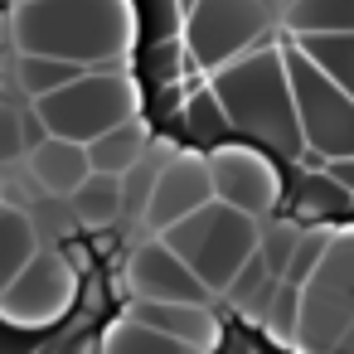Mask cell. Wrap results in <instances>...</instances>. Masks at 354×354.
<instances>
[{"label": "cell", "instance_id": "obj_5", "mask_svg": "<svg viewBox=\"0 0 354 354\" xmlns=\"http://www.w3.org/2000/svg\"><path fill=\"white\" fill-rule=\"evenodd\" d=\"M281 54H286V73H291V97H296L306 151H315L320 160L354 156V97L320 64H310L291 39L281 44Z\"/></svg>", "mask_w": 354, "mask_h": 354}, {"label": "cell", "instance_id": "obj_23", "mask_svg": "<svg viewBox=\"0 0 354 354\" xmlns=\"http://www.w3.org/2000/svg\"><path fill=\"white\" fill-rule=\"evenodd\" d=\"M301 233H306V228H301L296 218H291V223H277V228H262V248H257V252L267 257V267H272L281 281H286V267H291V257H296Z\"/></svg>", "mask_w": 354, "mask_h": 354}, {"label": "cell", "instance_id": "obj_1", "mask_svg": "<svg viewBox=\"0 0 354 354\" xmlns=\"http://www.w3.org/2000/svg\"><path fill=\"white\" fill-rule=\"evenodd\" d=\"M10 39L20 54L68 59V64H112L136 39L131 0H30L10 10Z\"/></svg>", "mask_w": 354, "mask_h": 354}, {"label": "cell", "instance_id": "obj_7", "mask_svg": "<svg viewBox=\"0 0 354 354\" xmlns=\"http://www.w3.org/2000/svg\"><path fill=\"white\" fill-rule=\"evenodd\" d=\"M78 301V272L64 252H39L0 296V320L15 330H44L54 320L68 315V306Z\"/></svg>", "mask_w": 354, "mask_h": 354}, {"label": "cell", "instance_id": "obj_15", "mask_svg": "<svg viewBox=\"0 0 354 354\" xmlns=\"http://www.w3.org/2000/svg\"><path fill=\"white\" fill-rule=\"evenodd\" d=\"M354 209V194L344 185H335L325 170H306L291 189V218L296 223H325V218H339Z\"/></svg>", "mask_w": 354, "mask_h": 354}, {"label": "cell", "instance_id": "obj_21", "mask_svg": "<svg viewBox=\"0 0 354 354\" xmlns=\"http://www.w3.org/2000/svg\"><path fill=\"white\" fill-rule=\"evenodd\" d=\"M291 44L354 97V35H315V39H291Z\"/></svg>", "mask_w": 354, "mask_h": 354}, {"label": "cell", "instance_id": "obj_3", "mask_svg": "<svg viewBox=\"0 0 354 354\" xmlns=\"http://www.w3.org/2000/svg\"><path fill=\"white\" fill-rule=\"evenodd\" d=\"M160 238L189 262V272H194L209 291H228L233 277L257 257V248H262V223L214 199V204H204L199 214H189V218H180L175 228H165Z\"/></svg>", "mask_w": 354, "mask_h": 354}, {"label": "cell", "instance_id": "obj_9", "mask_svg": "<svg viewBox=\"0 0 354 354\" xmlns=\"http://www.w3.org/2000/svg\"><path fill=\"white\" fill-rule=\"evenodd\" d=\"M127 291L136 301H189V306H209V296H214L165 238H151V243H141L131 252V262H127Z\"/></svg>", "mask_w": 354, "mask_h": 354}, {"label": "cell", "instance_id": "obj_28", "mask_svg": "<svg viewBox=\"0 0 354 354\" xmlns=\"http://www.w3.org/2000/svg\"><path fill=\"white\" fill-rule=\"evenodd\" d=\"M30 156V141H25V117L10 107V102H0V165H10Z\"/></svg>", "mask_w": 354, "mask_h": 354}, {"label": "cell", "instance_id": "obj_18", "mask_svg": "<svg viewBox=\"0 0 354 354\" xmlns=\"http://www.w3.org/2000/svg\"><path fill=\"white\" fill-rule=\"evenodd\" d=\"M73 204V218L83 228H112L122 214H127V194H122V175H88L83 189L68 199Z\"/></svg>", "mask_w": 354, "mask_h": 354}, {"label": "cell", "instance_id": "obj_26", "mask_svg": "<svg viewBox=\"0 0 354 354\" xmlns=\"http://www.w3.org/2000/svg\"><path fill=\"white\" fill-rule=\"evenodd\" d=\"M146 6V25H151V35L156 39H185V6L180 0H141Z\"/></svg>", "mask_w": 354, "mask_h": 354}, {"label": "cell", "instance_id": "obj_8", "mask_svg": "<svg viewBox=\"0 0 354 354\" xmlns=\"http://www.w3.org/2000/svg\"><path fill=\"white\" fill-rule=\"evenodd\" d=\"M209 175H214V199L248 214V218H262L277 209V194H281V180L272 170V160L252 146H218L209 151Z\"/></svg>", "mask_w": 354, "mask_h": 354}, {"label": "cell", "instance_id": "obj_14", "mask_svg": "<svg viewBox=\"0 0 354 354\" xmlns=\"http://www.w3.org/2000/svg\"><path fill=\"white\" fill-rule=\"evenodd\" d=\"M39 257V233L35 218L15 204H0V296L10 291V281Z\"/></svg>", "mask_w": 354, "mask_h": 354}, {"label": "cell", "instance_id": "obj_22", "mask_svg": "<svg viewBox=\"0 0 354 354\" xmlns=\"http://www.w3.org/2000/svg\"><path fill=\"white\" fill-rule=\"evenodd\" d=\"M257 320H262L277 339H291V344H296V330H301V286L277 281V291L267 296V306H262Z\"/></svg>", "mask_w": 354, "mask_h": 354}, {"label": "cell", "instance_id": "obj_10", "mask_svg": "<svg viewBox=\"0 0 354 354\" xmlns=\"http://www.w3.org/2000/svg\"><path fill=\"white\" fill-rule=\"evenodd\" d=\"M204 204H214V175H209V156L185 151V156H170V160L160 165L156 194H151V204H146V223H151L156 233H165V228H175L180 218L199 214Z\"/></svg>", "mask_w": 354, "mask_h": 354}, {"label": "cell", "instance_id": "obj_32", "mask_svg": "<svg viewBox=\"0 0 354 354\" xmlns=\"http://www.w3.org/2000/svg\"><path fill=\"white\" fill-rule=\"evenodd\" d=\"M267 6H277V10H281V6H286V0H267Z\"/></svg>", "mask_w": 354, "mask_h": 354}, {"label": "cell", "instance_id": "obj_19", "mask_svg": "<svg viewBox=\"0 0 354 354\" xmlns=\"http://www.w3.org/2000/svg\"><path fill=\"white\" fill-rule=\"evenodd\" d=\"M97 354H204V349H194L185 339H170V335H160V330H151V325H141V320L127 315L122 325H112L102 335Z\"/></svg>", "mask_w": 354, "mask_h": 354}, {"label": "cell", "instance_id": "obj_24", "mask_svg": "<svg viewBox=\"0 0 354 354\" xmlns=\"http://www.w3.org/2000/svg\"><path fill=\"white\" fill-rule=\"evenodd\" d=\"M189 49H185V39H156L151 49H146V73H151V83H160V88H170L185 68L180 64H194V59H185Z\"/></svg>", "mask_w": 354, "mask_h": 354}, {"label": "cell", "instance_id": "obj_31", "mask_svg": "<svg viewBox=\"0 0 354 354\" xmlns=\"http://www.w3.org/2000/svg\"><path fill=\"white\" fill-rule=\"evenodd\" d=\"M330 354H354V325H349V330H344V335H339V344H335V349H330Z\"/></svg>", "mask_w": 354, "mask_h": 354}, {"label": "cell", "instance_id": "obj_12", "mask_svg": "<svg viewBox=\"0 0 354 354\" xmlns=\"http://www.w3.org/2000/svg\"><path fill=\"white\" fill-rule=\"evenodd\" d=\"M127 315L141 320V325H151V330H160V335H170V339H185L194 349H209L218 339V320H214L209 306H189V301H131Z\"/></svg>", "mask_w": 354, "mask_h": 354}, {"label": "cell", "instance_id": "obj_17", "mask_svg": "<svg viewBox=\"0 0 354 354\" xmlns=\"http://www.w3.org/2000/svg\"><path fill=\"white\" fill-rule=\"evenodd\" d=\"M88 160H93L97 175H127V170H136L146 160V127L141 122L112 127L107 136L88 141Z\"/></svg>", "mask_w": 354, "mask_h": 354}, {"label": "cell", "instance_id": "obj_2", "mask_svg": "<svg viewBox=\"0 0 354 354\" xmlns=\"http://www.w3.org/2000/svg\"><path fill=\"white\" fill-rule=\"evenodd\" d=\"M214 97L223 102L233 136L277 156H306V136H301V117H296V97H291V73H286V54L262 44L243 59H233L228 68L214 73Z\"/></svg>", "mask_w": 354, "mask_h": 354}, {"label": "cell", "instance_id": "obj_6", "mask_svg": "<svg viewBox=\"0 0 354 354\" xmlns=\"http://www.w3.org/2000/svg\"><path fill=\"white\" fill-rule=\"evenodd\" d=\"M272 6L267 0H199L185 20V49L194 68H228L233 59L252 54L267 44Z\"/></svg>", "mask_w": 354, "mask_h": 354}, {"label": "cell", "instance_id": "obj_29", "mask_svg": "<svg viewBox=\"0 0 354 354\" xmlns=\"http://www.w3.org/2000/svg\"><path fill=\"white\" fill-rule=\"evenodd\" d=\"M25 335H30V330H15V325L0 320V354H30L35 339H25Z\"/></svg>", "mask_w": 354, "mask_h": 354}, {"label": "cell", "instance_id": "obj_13", "mask_svg": "<svg viewBox=\"0 0 354 354\" xmlns=\"http://www.w3.org/2000/svg\"><path fill=\"white\" fill-rule=\"evenodd\" d=\"M281 25H286V39L354 35V0H286Z\"/></svg>", "mask_w": 354, "mask_h": 354}, {"label": "cell", "instance_id": "obj_4", "mask_svg": "<svg viewBox=\"0 0 354 354\" xmlns=\"http://www.w3.org/2000/svg\"><path fill=\"white\" fill-rule=\"evenodd\" d=\"M131 107H136V93H131L127 73H93V68L78 83H68V88L35 102L44 131L64 136V141H78V146L107 136L122 122H131Z\"/></svg>", "mask_w": 354, "mask_h": 354}, {"label": "cell", "instance_id": "obj_20", "mask_svg": "<svg viewBox=\"0 0 354 354\" xmlns=\"http://www.w3.org/2000/svg\"><path fill=\"white\" fill-rule=\"evenodd\" d=\"M88 68L83 64H68V59H44V54H20V64H15V78H20V88L39 102V97H49V93H59V88H68V83H78Z\"/></svg>", "mask_w": 354, "mask_h": 354}, {"label": "cell", "instance_id": "obj_30", "mask_svg": "<svg viewBox=\"0 0 354 354\" xmlns=\"http://www.w3.org/2000/svg\"><path fill=\"white\" fill-rule=\"evenodd\" d=\"M325 175H330L335 185H344V189L354 194V156H339V160H325Z\"/></svg>", "mask_w": 354, "mask_h": 354}, {"label": "cell", "instance_id": "obj_33", "mask_svg": "<svg viewBox=\"0 0 354 354\" xmlns=\"http://www.w3.org/2000/svg\"><path fill=\"white\" fill-rule=\"evenodd\" d=\"M15 6H30V0H15Z\"/></svg>", "mask_w": 354, "mask_h": 354}, {"label": "cell", "instance_id": "obj_11", "mask_svg": "<svg viewBox=\"0 0 354 354\" xmlns=\"http://www.w3.org/2000/svg\"><path fill=\"white\" fill-rule=\"evenodd\" d=\"M30 175L44 194L54 199H73L83 189V180L93 175V160H88V146L78 141H64V136H49L30 151Z\"/></svg>", "mask_w": 354, "mask_h": 354}, {"label": "cell", "instance_id": "obj_25", "mask_svg": "<svg viewBox=\"0 0 354 354\" xmlns=\"http://www.w3.org/2000/svg\"><path fill=\"white\" fill-rule=\"evenodd\" d=\"M325 252H330V233H301L296 257H291V267H286V281H291V286H306V281L320 272Z\"/></svg>", "mask_w": 354, "mask_h": 354}, {"label": "cell", "instance_id": "obj_27", "mask_svg": "<svg viewBox=\"0 0 354 354\" xmlns=\"http://www.w3.org/2000/svg\"><path fill=\"white\" fill-rule=\"evenodd\" d=\"M156 180H160V165H151V160H141L136 170H127V175H122L127 214H141V218H146V204H151V194H156Z\"/></svg>", "mask_w": 354, "mask_h": 354}, {"label": "cell", "instance_id": "obj_16", "mask_svg": "<svg viewBox=\"0 0 354 354\" xmlns=\"http://www.w3.org/2000/svg\"><path fill=\"white\" fill-rule=\"evenodd\" d=\"M185 141L194 146V151H218V146H228V141H238L233 136V122H228V112H223V102L214 97V88H199L189 102H185Z\"/></svg>", "mask_w": 354, "mask_h": 354}]
</instances>
